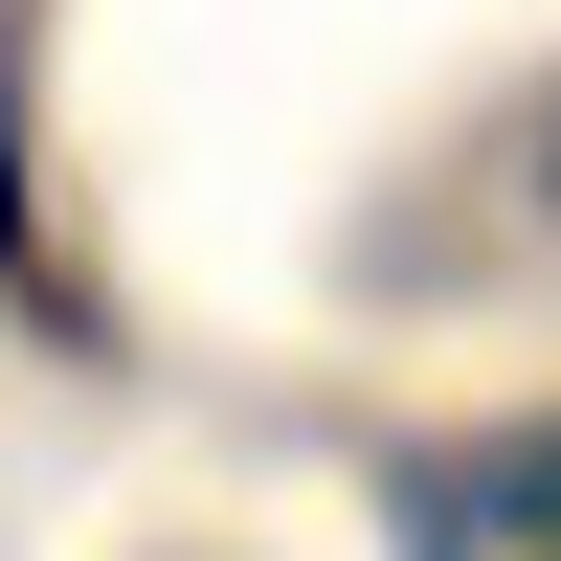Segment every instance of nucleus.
I'll return each instance as SVG.
<instances>
[{"label": "nucleus", "mask_w": 561, "mask_h": 561, "mask_svg": "<svg viewBox=\"0 0 561 561\" xmlns=\"http://www.w3.org/2000/svg\"><path fill=\"white\" fill-rule=\"evenodd\" d=\"M382 561H561V427H449L382 472Z\"/></svg>", "instance_id": "f257e3e1"}]
</instances>
